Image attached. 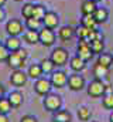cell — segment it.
Returning <instances> with one entry per match:
<instances>
[{
  "label": "cell",
  "instance_id": "obj_20",
  "mask_svg": "<svg viewBox=\"0 0 113 122\" xmlns=\"http://www.w3.org/2000/svg\"><path fill=\"white\" fill-rule=\"evenodd\" d=\"M92 72H93L95 78H98V80H103V78L108 77V74H109V68L105 67V65H102V64H99V62H96V64L93 65Z\"/></svg>",
  "mask_w": 113,
  "mask_h": 122
},
{
  "label": "cell",
  "instance_id": "obj_21",
  "mask_svg": "<svg viewBox=\"0 0 113 122\" xmlns=\"http://www.w3.org/2000/svg\"><path fill=\"white\" fill-rule=\"evenodd\" d=\"M76 115H78V119L81 122H89L90 118H92V111H90L86 105H82V107L78 108Z\"/></svg>",
  "mask_w": 113,
  "mask_h": 122
},
{
  "label": "cell",
  "instance_id": "obj_15",
  "mask_svg": "<svg viewBox=\"0 0 113 122\" xmlns=\"http://www.w3.org/2000/svg\"><path fill=\"white\" fill-rule=\"evenodd\" d=\"M7 98H9V101H10L13 109L20 108V107L23 105V102H24V95H23L20 91H11L10 94H9Z\"/></svg>",
  "mask_w": 113,
  "mask_h": 122
},
{
  "label": "cell",
  "instance_id": "obj_9",
  "mask_svg": "<svg viewBox=\"0 0 113 122\" xmlns=\"http://www.w3.org/2000/svg\"><path fill=\"white\" fill-rule=\"evenodd\" d=\"M24 27H26V26H23V23H21L19 19H10V20L6 23V33H7L9 36H16V37H19V36H21V34L26 31Z\"/></svg>",
  "mask_w": 113,
  "mask_h": 122
},
{
  "label": "cell",
  "instance_id": "obj_24",
  "mask_svg": "<svg viewBox=\"0 0 113 122\" xmlns=\"http://www.w3.org/2000/svg\"><path fill=\"white\" fill-rule=\"evenodd\" d=\"M81 24L90 29V30H95L98 29V23L93 17V14H82V19H81Z\"/></svg>",
  "mask_w": 113,
  "mask_h": 122
},
{
  "label": "cell",
  "instance_id": "obj_41",
  "mask_svg": "<svg viewBox=\"0 0 113 122\" xmlns=\"http://www.w3.org/2000/svg\"><path fill=\"white\" fill-rule=\"evenodd\" d=\"M92 1H95V3H98V1H102V0H92Z\"/></svg>",
  "mask_w": 113,
  "mask_h": 122
},
{
  "label": "cell",
  "instance_id": "obj_5",
  "mask_svg": "<svg viewBox=\"0 0 113 122\" xmlns=\"http://www.w3.org/2000/svg\"><path fill=\"white\" fill-rule=\"evenodd\" d=\"M68 88L74 92H79L86 88V81L82 75H79V72H74L71 75H68V82H66Z\"/></svg>",
  "mask_w": 113,
  "mask_h": 122
},
{
  "label": "cell",
  "instance_id": "obj_10",
  "mask_svg": "<svg viewBox=\"0 0 113 122\" xmlns=\"http://www.w3.org/2000/svg\"><path fill=\"white\" fill-rule=\"evenodd\" d=\"M50 81H51V84H52V88L61 90V88L66 87L68 75H66V72H64V71H54V72H51Z\"/></svg>",
  "mask_w": 113,
  "mask_h": 122
},
{
  "label": "cell",
  "instance_id": "obj_4",
  "mask_svg": "<svg viewBox=\"0 0 113 122\" xmlns=\"http://www.w3.org/2000/svg\"><path fill=\"white\" fill-rule=\"evenodd\" d=\"M69 51L64 47H56L51 51V56H50V60L54 62L55 67H64L66 65V62L69 60Z\"/></svg>",
  "mask_w": 113,
  "mask_h": 122
},
{
  "label": "cell",
  "instance_id": "obj_3",
  "mask_svg": "<svg viewBox=\"0 0 113 122\" xmlns=\"http://www.w3.org/2000/svg\"><path fill=\"white\" fill-rule=\"evenodd\" d=\"M42 105H44L45 111H48V112H55V111H58V109L62 108V97L58 95V94L50 92V94H47L45 98L42 99Z\"/></svg>",
  "mask_w": 113,
  "mask_h": 122
},
{
  "label": "cell",
  "instance_id": "obj_31",
  "mask_svg": "<svg viewBox=\"0 0 113 122\" xmlns=\"http://www.w3.org/2000/svg\"><path fill=\"white\" fill-rule=\"evenodd\" d=\"M102 105L105 109H109V111H113V92L110 94H105L102 97Z\"/></svg>",
  "mask_w": 113,
  "mask_h": 122
},
{
  "label": "cell",
  "instance_id": "obj_18",
  "mask_svg": "<svg viewBox=\"0 0 113 122\" xmlns=\"http://www.w3.org/2000/svg\"><path fill=\"white\" fill-rule=\"evenodd\" d=\"M93 17H95V20H96L98 24L106 23L108 19H109V11L105 7H96V10L93 11Z\"/></svg>",
  "mask_w": 113,
  "mask_h": 122
},
{
  "label": "cell",
  "instance_id": "obj_17",
  "mask_svg": "<svg viewBox=\"0 0 113 122\" xmlns=\"http://www.w3.org/2000/svg\"><path fill=\"white\" fill-rule=\"evenodd\" d=\"M74 36H75V29L72 26H62L58 30V37L62 41H69Z\"/></svg>",
  "mask_w": 113,
  "mask_h": 122
},
{
  "label": "cell",
  "instance_id": "obj_12",
  "mask_svg": "<svg viewBox=\"0 0 113 122\" xmlns=\"http://www.w3.org/2000/svg\"><path fill=\"white\" fill-rule=\"evenodd\" d=\"M59 24V16L56 14L55 11H47L45 16L42 17V26L48 27L51 30H55Z\"/></svg>",
  "mask_w": 113,
  "mask_h": 122
},
{
  "label": "cell",
  "instance_id": "obj_6",
  "mask_svg": "<svg viewBox=\"0 0 113 122\" xmlns=\"http://www.w3.org/2000/svg\"><path fill=\"white\" fill-rule=\"evenodd\" d=\"M76 56L81 57L84 61H88L92 60V57L95 56L92 48H90V43L88 40H79L78 43V47H76Z\"/></svg>",
  "mask_w": 113,
  "mask_h": 122
},
{
  "label": "cell",
  "instance_id": "obj_44",
  "mask_svg": "<svg viewBox=\"0 0 113 122\" xmlns=\"http://www.w3.org/2000/svg\"><path fill=\"white\" fill-rule=\"evenodd\" d=\"M90 122H98V121H90Z\"/></svg>",
  "mask_w": 113,
  "mask_h": 122
},
{
  "label": "cell",
  "instance_id": "obj_7",
  "mask_svg": "<svg viewBox=\"0 0 113 122\" xmlns=\"http://www.w3.org/2000/svg\"><path fill=\"white\" fill-rule=\"evenodd\" d=\"M51 90H52V84H51L50 78L41 77V78L35 80V82H34V91L37 92L40 97H45L47 94L51 92Z\"/></svg>",
  "mask_w": 113,
  "mask_h": 122
},
{
  "label": "cell",
  "instance_id": "obj_1",
  "mask_svg": "<svg viewBox=\"0 0 113 122\" xmlns=\"http://www.w3.org/2000/svg\"><path fill=\"white\" fill-rule=\"evenodd\" d=\"M28 54L24 48H20L17 51H13V53H9V57H7V65L13 70H21V67H24L26 60H27Z\"/></svg>",
  "mask_w": 113,
  "mask_h": 122
},
{
  "label": "cell",
  "instance_id": "obj_42",
  "mask_svg": "<svg viewBox=\"0 0 113 122\" xmlns=\"http://www.w3.org/2000/svg\"><path fill=\"white\" fill-rule=\"evenodd\" d=\"M14 1H17V3H20V1H23V0H14Z\"/></svg>",
  "mask_w": 113,
  "mask_h": 122
},
{
  "label": "cell",
  "instance_id": "obj_11",
  "mask_svg": "<svg viewBox=\"0 0 113 122\" xmlns=\"http://www.w3.org/2000/svg\"><path fill=\"white\" fill-rule=\"evenodd\" d=\"M27 80H28L27 72H24L23 70H13V72L10 75V82L14 87H23V85H26Z\"/></svg>",
  "mask_w": 113,
  "mask_h": 122
},
{
  "label": "cell",
  "instance_id": "obj_40",
  "mask_svg": "<svg viewBox=\"0 0 113 122\" xmlns=\"http://www.w3.org/2000/svg\"><path fill=\"white\" fill-rule=\"evenodd\" d=\"M109 122H113V111H112V114H110V117H109Z\"/></svg>",
  "mask_w": 113,
  "mask_h": 122
},
{
  "label": "cell",
  "instance_id": "obj_39",
  "mask_svg": "<svg viewBox=\"0 0 113 122\" xmlns=\"http://www.w3.org/2000/svg\"><path fill=\"white\" fill-rule=\"evenodd\" d=\"M6 1H7V0H0V7H3V6L6 4Z\"/></svg>",
  "mask_w": 113,
  "mask_h": 122
},
{
  "label": "cell",
  "instance_id": "obj_22",
  "mask_svg": "<svg viewBox=\"0 0 113 122\" xmlns=\"http://www.w3.org/2000/svg\"><path fill=\"white\" fill-rule=\"evenodd\" d=\"M27 75H28V78H33V80L41 78L44 74H42V70H41L40 64H31L27 70Z\"/></svg>",
  "mask_w": 113,
  "mask_h": 122
},
{
  "label": "cell",
  "instance_id": "obj_14",
  "mask_svg": "<svg viewBox=\"0 0 113 122\" xmlns=\"http://www.w3.org/2000/svg\"><path fill=\"white\" fill-rule=\"evenodd\" d=\"M52 122H72V114L61 108L55 112H52Z\"/></svg>",
  "mask_w": 113,
  "mask_h": 122
},
{
  "label": "cell",
  "instance_id": "obj_13",
  "mask_svg": "<svg viewBox=\"0 0 113 122\" xmlns=\"http://www.w3.org/2000/svg\"><path fill=\"white\" fill-rule=\"evenodd\" d=\"M4 47L7 48L9 53H13V51H17L21 48V40L16 36H9L4 41Z\"/></svg>",
  "mask_w": 113,
  "mask_h": 122
},
{
  "label": "cell",
  "instance_id": "obj_23",
  "mask_svg": "<svg viewBox=\"0 0 113 122\" xmlns=\"http://www.w3.org/2000/svg\"><path fill=\"white\" fill-rule=\"evenodd\" d=\"M24 26H26L27 30H35V31H40L44 27V26H42V20H38V19H34V17L26 19Z\"/></svg>",
  "mask_w": 113,
  "mask_h": 122
},
{
  "label": "cell",
  "instance_id": "obj_33",
  "mask_svg": "<svg viewBox=\"0 0 113 122\" xmlns=\"http://www.w3.org/2000/svg\"><path fill=\"white\" fill-rule=\"evenodd\" d=\"M33 7H34L33 3H26V4L21 7V16H23L24 19H30V17L33 16Z\"/></svg>",
  "mask_w": 113,
  "mask_h": 122
},
{
  "label": "cell",
  "instance_id": "obj_30",
  "mask_svg": "<svg viewBox=\"0 0 113 122\" xmlns=\"http://www.w3.org/2000/svg\"><path fill=\"white\" fill-rule=\"evenodd\" d=\"M45 13H47V10H45V7L42 4H34V7H33V16L31 17L42 20V17L45 16Z\"/></svg>",
  "mask_w": 113,
  "mask_h": 122
},
{
  "label": "cell",
  "instance_id": "obj_26",
  "mask_svg": "<svg viewBox=\"0 0 113 122\" xmlns=\"http://www.w3.org/2000/svg\"><path fill=\"white\" fill-rule=\"evenodd\" d=\"M96 10V3L92 0H84L81 4V13L82 14H93Z\"/></svg>",
  "mask_w": 113,
  "mask_h": 122
},
{
  "label": "cell",
  "instance_id": "obj_27",
  "mask_svg": "<svg viewBox=\"0 0 113 122\" xmlns=\"http://www.w3.org/2000/svg\"><path fill=\"white\" fill-rule=\"evenodd\" d=\"M40 67L42 70V74H51V72H54V68H55L54 62L50 58H42L40 61Z\"/></svg>",
  "mask_w": 113,
  "mask_h": 122
},
{
  "label": "cell",
  "instance_id": "obj_38",
  "mask_svg": "<svg viewBox=\"0 0 113 122\" xmlns=\"http://www.w3.org/2000/svg\"><path fill=\"white\" fill-rule=\"evenodd\" d=\"M4 92H6V90H4V87H3V85L0 84V98H1V97H4Z\"/></svg>",
  "mask_w": 113,
  "mask_h": 122
},
{
  "label": "cell",
  "instance_id": "obj_2",
  "mask_svg": "<svg viewBox=\"0 0 113 122\" xmlns=\"http://www.w3.org/2000/svg\"><path fill=\"white\" fill-rule=\"evenodd\" d=\"M106 84L103 82V80H98L95 78L93 81H90L88 85H86V92L90 98H100L106 94Z\"/></svg>",
  "mask_w": 113,
  "mask_h": 122
},
{
  "label": "cell",
  "instance_id": "obj_43",
  "mask_svg": "<svg viewBox=\"0 0 113 122\" xmlns=\"http://www.w3.org/2000/svg\"><path fill=\"white\" fill-rule=\"evenodd\" d=\"M30 1H37V0H30Z\"/></svg>",
  "mask_w": 113,
  "mask_h": 122
},
{
  "label": "cell",
  "instance_id": "obj_34",
  "mask_svg": "<svg viewBox=\"0 0 113 122\" xmlns=\"http://www.w3.org/2000/svg\"><path fill=\"white\" fill-rule=\"evenodd\" d=\"M7 57H9V51H7V48H6L4 46L0 44V61H6L7 60Z\"/></svg>",
  "mask_w": 113,
  "mask_h": 122
},
{
  "label": "cell",
  "instance_id": "obj_19",
  "mask_svg": "<svg viewBox=\"0 0 113 122\" xmlns=\"http://www.w3.org/2000/svg\"><path fill=\"white\" fill-rule=\"evenodd\" d=\"M23 40H24L27 44H31V46H34V44L40 43L38 31H35V30H26L24 33H23Z\"/></svg>",
  "mask_w": 113,
  "mask_h": 122
},
{
  "label": "cell",
  "instance_id": "obj_8",
  "mask_svg": "<svg viewBox=\"0 0 113 122\" xmlns=\"http://www.w3.org/2000/svg\"><path fill=\"white\" fill-rule=\"evenodd\" d=\"M38 36H40V43L44 46V47H51L55 44V31L48 29V27H42L41 30L38 31Z\"/></svg>",
  "mask_w": 113,
  "mask_h": 122
},
{
  "label": "cell",
  "instance_id": "obj_16",
  "mask_svg": "<svg viewBox=\"0 0 113 122\" xmlns=\"http://www.w3.org/2000/svg\"><path fill=\"white\" fill-rule=\"evenodd\" d=\"M69 67L74 72H81L86 68V61H84L78 56H74V57L69 58Z\"/></svg>",
  "mask_w": 113,
  "mask_h": 122
},
{
  "label": "cell",
  "instance_id": "obj_37",
  "mask_svg": "<svg viewBox=\"0 0 113 122\" xmlns=\"http://www.w3.org/2000/svg\"><path fill=\"white\" fill-rule=\"evenodd\" d=\"M0 122H10L9 121V117L6 114H0Z\"/></svg>",
  "mask_w": 113,
  "mask_h": 122
},
{
  "label": "cell",
  "instance_id": "obj_25",
  "mask_svg": "<svg viewBox=\"0 0 113 122\" xmlns=\"http://www.w3.org/2000/svg\"><path fill=\"white\" fill-rule=\"evenodd\" d=\"M90 43V48H92V51H93V54H102L103 53V50H105V43H103V38H95V40H92V41H89Z\"/></svg>",
  "mask_w": 113,
  "mask_h": 122
},
{
  "label": "cell",
  "instance_id": "obj_32",
  "mask_svg": "<svg viewBox=\"0 0 113 122\" xmlns=\"http://www.w3.org/2000/svg\"><path fill=\"white\" fill-rule=\"evenodd\" d=\"M90 29H88V27H85V26H79L78 29H75V34L78 36V38L79 40H88V37H89V34H90Z\"/></svg>",
  "mask_w": 113,
  "mask_h": 122
},
{
  "label": "cell",
  "instance_id": "obj_29",
  "mask_svg": "<svg viewBox=\"0 0 113 122\" xmlns=\"http://www.w3.org/2000/svg\"><path fill=\"white\" fill-rule=\"evenodd\" d=\"M11 109H13V107H11L9 98L7 97H1L0 98V114H6L7 115V114L11 112Z\"/></svg>",
  "mask_w": 113,
  "mask_h": 122
},
{
  "label": "cell",
  "instance_id": "obj_28",
  "mask_svg": "<svg viewBox=\"0 0 113 122\" xmlns=\"http://www.w3.org/2000/svg\"><path fill=\"white\" fill-rule=\"evenodd\" d=\"M96 62H99V64H102V65L110 68V65H113V56L109 54V53H102V54H99Z\"/></svg>",
  "mask_w": 113,
  "mask_h": 122
},
{
  "label": "cell",
  "instance_id": "obj_36",
  "mask_svg": "<svg viewBox=\"0 0 113 122\" xmlns=\"http://www.w3.org/2000/svg\"><path fill=\"white\" fill-rule=\"evenodd\" d=\"M4 19H6V11L3 10V7H0V23L4 21Z\"/></svg>",
  "mask_w": 113,
  "mask_h": 122
},
{
  "label": "cell",
  "instance_id": "obj_35",
  "mask_svg": "<svg viewBox=\"0 0 113 122\" xmlns=\"http://www.w3.org/2000/svg\"><path fill=\"white\" fill-rule=\"evenodd\" d=\"M20 122H38V119L34 115H24V117H21Z\"/></svg>",
  "mask_w": 113,
  "mask_h": 122
}]
</instances>
